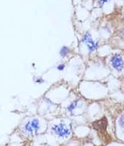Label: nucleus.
Segmentation results:
<instances>
[{
  "mask_svg": "<svg viewBox=\"0 0 124 146\" xmlns=\"http://www.w3.org/2000/svg\"><path fill=\"white\" fill-rule=\"evenodd\" d=\"M53 132L61 137H67L70 135V130L64 123H61L53 127Z\"/></svg>",
  "mask_w": 124,
  "mask_h": 146,
  "instance_id": "obj_1",
  "label": "nucleus"
},
{
  "mask_svg": "<svg viewBox=\"0 0 124 146\" xmlns=\"http://www.w3.org/2000/svg\"><path fill=\"white\" fill-rule=\"evenodd\" d=\"M83 42L84 44L87 45V47L88 49V51L90 52H92L93 51L96 50L98 47H99V45L97 42H95L93 39H92V36L91 35L90 33H86L83 37Z\"/></svg>",
  "mask_w": 124,
  "mask_h": 146,
  "instance_id": "obj_2",
  "label": "nucleus"
},
{
  "mask_svg": "<svg viewBox=\"0 0 124 146\" xmlns=\"http://www.w3.org/2000/svg\"><path fill=\"white\" fill-rule=\"evenodd\" d=\"M40 122L38 119H33L32 121H28L27 124L24 127L25 131L30 135L33 134H36L38 132V130L40 129Z\"/></svg>",
  "mask_w": 124,
  "mask_h": 146,
  "instance_id": "obj_3",
  "label": "nucleus"
},
{
  "mask_svg": "<svg viewBox=\"0 0 124 146\" xmlns=\"http://www.w3.org/2000/svg\"><path fill=\"white\" fill-rule=\"evenodd\" d=\"M111 64L113 68L118 71H121L123 68V60L120 55L115 54L111 57Z\"/></svg>",
  "mask_w": 124,
  "mask_h": 146,
  "instance_id": "obj_4",
  "label": "nucleus"
},
{
  "mask_svg": "<svg viewBox=\"0 0 124 146\" xmlns=\"http://www.w3.org/2000/svg\"><path fill=\"white\" fill-rule=\"evenodd\" d=\"M93 127L95 129L99 130L100 132H103V131L106 130V128L107 127V120L105 117L101 119L99 121H94L93 123Z\"/></svg>",
  "mask_w": 124,
  "mask_h": 146,
  "instance_id": "obj_5",
  "label": "nucleus"
},
{
  "mask_svg": "<svg viewBox=\"0 0 124 146\" xmlns=\"http://www.w3.org/2000/svg\"><path fill=\"white\" fill-rule=\"evenodd\" d=\"M69 52V48L67 47H66V46H64L61 49V50H60V55L61 56V57H66L67 55H68V53Z\"/></svg>",
  "mask_w": 124,
  "mask_h": 146,
  "instance_id": "obj_6",
  "label": "nucleus"
},
{
  "mask_svg": "<svg viewBox=\"0 0 124 146\" xmlns=\"http://www.w3.org/2000/svg\"><path fill=\"white\" fill-rule=\"evenodd\" d=\"M77 104H78V101H77V100L73 102V103H71V104L69 105V106L67 108V109H68V111H69V112H72V111H74L75 109L77 107Z\"/></svg>",
  "mask_w": 124,
  "mask_h": 146,
  "instance_id": "obj_7",
  "label": "nucleus"
},
{
  "mask_svg": "<svg viewBox=\"0 0 124 146\" xmlns=\"http://www.w3.org/2000/svg\"><path fill=\"white\" fill-rule=\"evenodd\" d=\"M109 0H98V2H99V4L100 6H102L104 4H105L106 2H109Z\"/></svg>",
  "mask_w": 124,
  "mask_h": 146,
  "instance_id": "obj_8",
  "label": "nucleus"
},
{
  "mask_svg": "<svg viewBox=\"0 0 124 146\" xmlns=\"http://www.w3.org/2000/svg\"><path fill=\"white\" fill-rule=\"evenodd\" d=\"M65 68V65L64 64H60L59 65H58V67H57V69L58 71H63Z\"/></svg>",
  "mask_w": 124,
  "mask_h": 146,
  "instance_id": "obj_9",
  "label": "nucleus"
},
{
  "mask_svg": "<svg viewBox=\"0 0 124 146\" xmlns=\"http://www.w3.org/2000/svg\"><path fill=\"white\" fill-rule=\"evenodd\" d=\"M44 82V81H43V80H42V79H36V82H38V83H41V82Z\"/></svg>",
  "mask_w": 124,
  "mask_h": 146,
  "instance_id": "obj_10",
  "label": "nucleus"
}]
</instances>
